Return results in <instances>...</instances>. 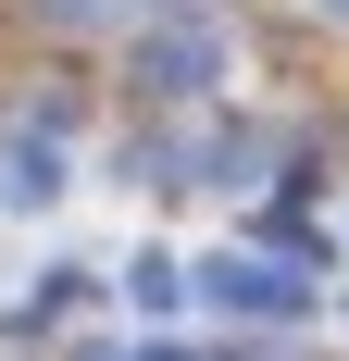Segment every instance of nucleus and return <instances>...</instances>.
Masks as SVG:
<instances>
[{
    "mask_svg": "<svg viewBox=\"0 0 349 361\" xmlns=\"http://www.w3.org/2000/svg\"><path fill=\"white\" fill-rule=\"evenodd\" d=\"M225 63H237L225 25H162V37H138V87H150V100H200Z\"/></svg>",
    "mask_w": 349,
    "mask_h": 361,
    "instance_id": "f257e3e1",
    "label": "nucleus"
},
{
    "mask_svg": "<svg viewBox=\"0 0 349 361\" xmlns=\"http://www.w3.org/2000/svg\"><path fill=\"white\" fill-rule=\"evenodd\" d=\"M200 299H212V312H300L312 287H300L287 262H262V250H212L200 262Z\"/></svg>",
    "mask_w": 349,
    "mask_h": 361,
    "instance_id": "f03ea898",
    "label": "nucleus"
},
{
    "mask_svg": "<svg viewBox=\"0 0 349 361\" xmlns=\"http://www.w3.org/2000/svg\"><path fill=\"white\" fill-rule=\"evenodd\" d=\"M0 200H13V212H50V200H63V149H50V137H13V149H0Z\"/></svg>",
    "mask_w": 349,
    "mask_h": 361,
    "instance_id": "7ed1b4c3",
    "label": "nucleus"
},
{
    "mask_svg": "<svg viewBox=\"0 0 349 361\" xmlns=\"http://www.w3.org/2000/svg\"><path fill=\"white\" fill-rule=\"evenodd\" d=\"M125 312H150V324L187 312V262H174V250H138V262H125Z\"/></svg>",
    "mask_w": 349,
    "mask_h": 361,
    "instance_id": "20e7f679",
    "label": "nucleus"
},
{
    "mask_svg": "<svg viewBox=\"0 0 349 361\" xmlns=\"http://www.w3.org/2000/svg\"><path fill=\"white\" fill-rule=\"evenodd\" d=\"M312 13H337V25H349V0H312Z\"/></svg>",
    "mask_w": 349,
    "mask_h": 361,
    "instance_id": "39448f33",
    "label": "nucleus"
}]
</instances>
